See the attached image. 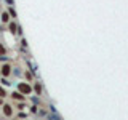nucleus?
Listing matches in <instances>:
<instances>
[{
  "instance_id": "obj_1",
  "label": "nucleus",
  "mask_w": 128,
  "mask_h": 120,
  "mask_svg": "<svg viewBox=\"0 0 128 120\" xmlns=\"http://www.w3.org/2000/svg\"><path fill=\"white\" fill-rule=\"evenodd\" d=\"M3 115H5V117H11V115H13V109H11V106H8V104L3 106Z\"/></svg>"
},
{
  "instance_id": "obj_2",
  "label": "nucleus",
  "mask_w": 128,
  "mask_h": 120,
  "mask_svg": "<svg viewBox=\"0 0 128 120\" xmlns=\"http://www.w3.org/2000/svg\"><path fill=\"white\" fill-rule=\"evenodd\" d=\"M2 72H3V75H8V74H10V66H5Z\"/></svg>"
},
{
  "instance_id": "obj_3",
  "label": "nucleus",
  "mask_w": 128,
  "mask_h": 120,
  "mask_svg": "<svg viewBox=\"0 0 128 120\" xmlns=\"http://www.w3.org/2000/svg\"><path fill=\"white\" fill-rule=\"evenodd\" d=\"M19 88H21L22 91H26V93H29V91H30V88L27 86V85H21V86H19Z\"/></svg>"
},
{
  "instance_id": "obj_4",
  "label": "nucleus",
  "mask_w": 128,
  "mask_h": 120,
  "mask_svg": "<svg viewBox=\"0 0 128 120\" xmlns=\"http://www.w3.org/2000/svg\"><path fill=\"white\" fill-rule=\"evenodd\" d=\"M13 98H14V99H22V96H21V93H14Z\"/></svg>"
},
{
  "instance_id": "obj_5",
  "label": "nucleus",
  "mask_w": 128,
  "mask_h": 120,
  "mask_svg": "<svg viewBox=\"0 0 128 120\" xmlns=\"http://www.w3.org/2000/svg\"><path fill=\"white\" fill-rule=\"evenodd\" d=\"M10 30H11V32H16V26H14V24H13V22H11V24H10Z\"/></svg>"
},
{
  "instance_id": "obj_6",
  "label": "nucleus",
  "mask_w": 128,
  "mask_h": 120,
  "mask_svg": "<svg viewBox=\"0 0 128 120\" xmlns=\"http://www.w3.org/2000/svg\"><path fill=\"white\" fill-rule=\"evenodd\" d=\"M3 96H5V90H3V88H0V98H3Z\"/></svg>"
},
{
  "instance_id": "obj_7",
  "label": "nucleus",
  "mask_w": 128,
  "mask_h": 120,
  "mask_svg": "<svg viewBox=\"0 0 128 120\" xmlns=\"http://www.w3.org/2000/svg\"><path fill=\"white\" fill-rule=\"evenodd\" d=\"M3 51H5V50H3V46H0V53H3Z\"/></svg>"
}]
</instances>
